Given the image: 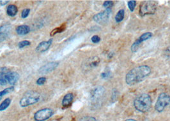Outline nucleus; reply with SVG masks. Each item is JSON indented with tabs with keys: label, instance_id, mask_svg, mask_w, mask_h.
I'll return each mask as SVG.
<instances>
[{
	"label": "nucleus",
	"instance_id": "nucleus-1",
	"mask_svg": "<svg viewBox=\"0 0 170 121\" xmlns=\"http://www.w3.org/2000/svg\"><path fill=\"white\" fill-rule=\"evenodd\" d=\"M151 68L147 65L136 67L130 70L126 76V82L129 85H134L142 82L151 74Z\"/></svg>",
	"mask_w": 170,
	"mask_h": 121
},
{
	"label": "nucleus",
	"instance_id": "nucleus-2",
	"mask_svg": "<svg viewBox=\"0 0 170 121\" xmlns=\"http://www.w3.org/2000/svg\"><path fill=\"white\" fill-rule=\"evenodd\" d=\"M152 100L149 94L143 93L139 94L134 100V107L139 112H148L152 107Z\"/></svg>",
	"mask_w": 170,
	"mask_h": 121
},
{
	"label": "nucleus",
	"instance_id": "nucleus-3",
	"mask_svg": "<svg viewBox=\"0 0 170 121\" xmlns=\"http://www.w3.org/2000/svg\"><path fill=\"white\" fill-rule=\"evenodd\" d=\"M106 96V89L103 86H98L92 90L90 94V105L97 108L103 104Z\"/></svg>",
	"mask_w": 170,
	"mask_h": 121
},
{
	"label": "nucleus",
	"instance_id": "nucleus-4",
	"mask_svg": "<svg viewBox=\"0 0 170 121\" xmlns=\"http://www.w3.org/2000/svg\"><path fill=\"white\" fill-rule=\"evenodd\" d=\"M40 100H41V95L37 92L28 91L20 100L19 105L22 107H26L35 104Z\"/></svg>",
	"mask_w": 170,
	"mask_h": 121
},
{
	"label": "nucleus",
	"instance_id": "nucleus-5",
	"mask_svg": "<svg viewBox=\"0 0 170 121\" xmlns=\"http://www.w3.org/2000/svg\"><path fill=\"white\" fill-rule=\"evenodd\" d=\"M157 10V3L153 1H146L141 3L139 13L141 16L146 15H153L155 13Z\"/></svg>",
	"mask_w": 170,
	"mask_h": 121
},
{
	"label": "nucleus",
	"instance_id": "nucleus-6",
	"mask_svg": "<svg viewBox=\"0 0 170 121\" xmlns=\"http://www.w3.org/2000/svg\"><path fill=\"white\" fill-rule=\"evenodd\" d=\"M170 103V96L165 93H161L159 96L155 105V110L158 112H162Z\"/></svg>",
	"mask_w": 170,
	"mask_h": 121
},
{
	"label": "nucleus",
	"instance_id": "nucleus-7",
	"mask_svg": "<svg viewBox=\"0 0 170 121\" xmlns=\"http://www.w3.org/2000/svg\"><path fill=\"white\" fill-rule=\"evenodd\" d=\"M111 8H107L95 15L93 17V21L98 24H105L109 21L111 15Z\"/></svg>",
	"mask_w": 170,
	"mask_h": 121
},
{
	"label": "nucleus",
	"instance_id": "nucleus-8",
	"mask_svg": "<svg viewBox=\"0 0 170 121\" xmlns=\"http://www.w3.org/2000/svg\"><path fill=\"white\" fill-rule=\"evenodd\" d=\"M54 112L51 108H44L37 111L34 115V119L36 121H44L53 116Z\"/></svg>",
	"mask_w": 170,
	"mask_h": 121
},
{
	"label": "nucleus",
	"instance_id": "nucleus-9",
	"mask_svg": "<svg viewBox=\"0 0 170 121\" xmlns=\"http://www.w3.org/2000/svg\"><path fill=\"white\" fill-rule=\"evenodd\" d=\"M58 66V62H51L47 63V64L44 65L43 66H42L41 68L39 69L38 72L44 75V74H47L53 71L54 69H56L57 68V66Z\"/></svg>",
	"mask_w": 170,
	"mask_h": 121
},
{
	"label": "nucleus",
	"instance_id": "nucleus-10",
	"mask_svg": "<svg viewBox=\"0 0 170 121\" xmlns=\"http://www.w3.org/2000/svg\"><path fill=\"white\" fill-rule=\"evenodd\" d=\"M53 43V39H49L48 41H44L40 43L36 48V51L37 53H42L47 51L51 47Z\"/></svg>",
	"mask_w": 170,
	"mask_h": 121
},
{
	"label": "nucleus",
	"instance_id": "nucleus-11",
	"mask_svg": "<svg viewBox=\"0 0 170 121\" xmlns=\"http://www.w3.org/2000/svg\"><path fill=\"white\" fill-rule=\"evenodd\" d=\"M10 30V26L8 24L4 25L0 27V43L6 40Z\"/></svg>",
	"mask_w": 170,
	"mask_h": 121
},
{
	"label": "nucleus",
	"instance_id": "nucleus-12",
	"mask_svg": "<svg viewBox=\"0 0 170 121\" xmlns=\"http://www.w3.org/2000/svg\"><path fill=\"white\" fill-rule=\"evenodd\" d=\"M19 78V75L14 72H8L7 74V82L10 84V85H15L16 82L18 81V80Z\"/></svg>",
	"mask_w": 170,
	"mask_h": 121
},
{
	"label": "nucleus",
	"instance_id": "nucleus-13",
	"mask_svg": "<svg viewBox=\"0 0 170 121\" xmlns=\"http://www.w3.org/2000/svg\"><path fill=\"white\" fill-rule=\"evenodd\" d=\"M16 32L19 35H25L30 32V27L27 25H21L16 28Z\"/></svg>",
	"mask_w": 170,
	"mask_h": 121
},
{
	"label": "nucleus",
	"instance_id": "nucleus-14",
	"mask_svg": "<svg viewBox=\"0 0 170 121\" xmlns=\"http://www.w3.org/2000/svg\"><path fill=\"white\" fill-rule=\"evenodd\" d=\"M74 100V96L72 93H68L63 98V100H62V105L64 107H69L70 106L72 103L73 101Z\"/></svg>",
	"mask_w": 170,
	"mask_h": 121
},
{
	"label": "nucleus",
	"instance_id": "nucleus-15",
	"mask_svg": "<svg viewBox=\"0 0 170 121\" xmlns=\"http://www.w3.org/2000/svg\"><path fill=\"white\" fill-rule=\"evenodd\" d=\"M9 72L6 70V68H4L3 70H2L1 72H0V85L4 86L6 85L7 82V74Z\"/></svg>",
	"mask_w": 170,
	"mask_h": 121
},
{
	"label": "nucleus",
	"instance_id": "nucleus-16",
	"mask_svg": "<svg viewBox=\"0 0 170 121\" xmlns=\"http://www.w3.org/2000/svg\"><path fill=\"white\" fill-rule=\"evenodd\" d=\"M18 7L14 5H10L7 9V14L10 17H14L18 14Z\"/></svg>",
	"mask_w": 170,
	"mask_h": 121
},
{
	"label": "nucleus",
	"instance_id": "nucleus-17",
	"mask_svg": "<svg viewBox=\"0 0 170 121\" xmlns=\"http://www.w3.org/2000/svg\"><path fill=\"white\" fill-rule=\"evenodd\" d=\"M124 17H125V10L124 9H121L119 10L116 16H115V21L117 23H120L121 22L123 19H124Z\"/></svg>",
	"mask_w": 170,
	"mask_h": 121
},
{
	"label": "nucleus",
	"instance_id": "nucleus-18",
	"mask_svg": "<svg viewBox=\"0 0 170 121\" xmlns=\"http://www.w3.org/2000/svg\"><path fill=\"white\" fill-rule=\"evenodd\" d=\"M153 36V34L150 32H146V33H143L142 35H141L139 37V38H138V40H139V41L141 42V43H142L145 41H146V40H149L150 38H151Z\"/></svg>",
	"mask_w": 170,
	"mask_h": 121
},
{
	"label": "nucleus",
	"instance_id": "nucleus-19",
	"mask_svg": "<svg viewBox=\"0 0 170 121\" xmlns=\"http://www.w3.org/2000/svg\"><path fill=\"white\" fill-rule=\"evenodd\" d=\"M11 103V100L10 98L5 99L0 105V111H4L10 106Z\"/></svg>",
	"mask_w": 170,
	"mask_h": 121
},
{
	"label": "nucleus",
	"instance_id": "nucleus-20",
	"mask_svg": "<svg viewBox=\"0 0 170 121\" xmlns=\"http://www.w3.org/2000/svg\"><path fill=\"white\" fill-rule=\"evenodd\" d=\"M14 89V88L13 87H10V88H6L5 89L2 91L1 92H0V101H1V100L2 99V97L5 96V95H7V94L11 93V92H12Z\"/></svg>",
	"mask_w": 170,
	"mask_h": 121
},
{
	"label": "nucleus",
	"instance_id": "nucleus-21",
	"mask_svg": "<svg viewBox=\"0 0 170 121\" xmlns=\"http://www.w3.org/2000/svg\"><path fill=\"white\" fill-rule=\"evenodd\" d=\"M100 77L104 80H108L111 77V72L109 69H106L104 72L101 73Z\"/></svg>",
	"mask_w": 170,
	"mask_h": 121
},
{
	"label": "nucleus",
	"instance_id": "nucleus-22",
	"mask_svg": "<svg viewBox=\"0 0 170 121\" xmlns=\"http://www.w3.org/2000/svg\"><path fill=\"white\" fill-rule=\"evenodd\" d=\"M141 44V43L139 41L138 39L133 43V44L131 46V51L133 53H136V52L138 50Z\"/></svg>",
	"mask_w": 170,
	"mask_h": 121
},
{
	"label": "nucleus",
	"instance_id": "nucleus-23",
	"mask_svg": "<svg viewBox=\"0 0 170 121\" xmlns=\"http://www.w3.org/2000/svg\"><path fill=\"white\" fill-rule=\"evenodd\" d=\"M65 24L64 25H62L61 26L59 27H57V28H55L54 30L51 32V36H53L55 34H57L58 33H61L62 31H64L65 30Z\"/></svg>",
	"mask_w": 170,
	"mask_h": 121
},
{
	"label": "nucleus",
	"instance_id": "nucleus-24",
	"mask_svg": "<svg viewBox=\"0 0 170 121\" xmlns=\"http://www.w3.org/2000/svg\"><path fill=\"white\" fill-rule=\"evenodd\" d=\"M100 62V59L98 57H94L93 59L92 60V61L89 63V66L91 68H94L97 66Z\"/></svg>",
	"mask_w": 170,
	"mask_h": 121
},
{
	"label": "nucleus",
	"instance_id": "nucleus-25",
	"mask_svg": "<svg viewBox=\"0 0 170 121\" xmlns=\"http://www.w3.org/2000/svg\"><path fill=\"white\" fill-rule=\"evenodd\" d=\"M136 7V2L134 1V0H131L128 2V7L129 10L131 11H134L135 10V8Z\"/></svg>",
	"mask_w": 170,
	"mask_h": 121
},
{
	"label": "nucleus",
	"instance_id": "nucleus-26",
	"mask_svg": "<svg viewBox=\"0 0 170 121\" xmlns=\"http://www.w3.org/2000/svg\"><path fill=\"white\" fill-rule=\"evenodd\" d=\"M31 45V42L28 41V40H24V41H22L21 42L19 43L18 44V47L19 49H22L25 47H27V46H29Z\"/></svg>",
	"mask_w": 170,
	"mask_h": 121
},
{
	"label": "nucleus",
	"instance_id": "nucleus-27",
	"mask_svg": "<svg viewBox=\"0 0 170 121\" xmlns=\"http://www.w3.org/2000/svg\"><path fill=\"white\" fill-rule=\"evenodd\" d=\"M79 121H100L97 119H96L95 117H90V116H85L83 117L80 119L79 120Z\"/></svg>",
	"mask_w": 170,
	"mask_h": 121
},
{
	"label": "nucleus",
	"instance_id": "nucleus-28",
	"mask_svg": "<svg viewBox=\"0 0 170 121\" xmlns=\"http://www.w3.org/2000/svg\"><path fill=\"white\" fill-rule=\"evenodd\" d=\"M30 12V8H26L24 9L22 11L21 13V17L22 19H25L26 17L29 15V14Z\"/></svg>",
	"mask_w": 170,
	"mask_h": 121
},
{
	"label": "nucleus",
	"instance_id": "nucleus-29",
	"mask_svg": "<svg viewBox=\"0 0 170 121\" xmlns=\"http://www.w3.org/2000/svg\"><path fill=\"white\" fill-rule=\"evenodd\" d=\"M113 5H114V3L112 1H105L103 3V7H104L106 9L111 8Z\"/></svg>",
	"mask_w": 170,
	"mask_h": 121
},
{
	"label": "nucleus",
	"instance_id": "nucleus-30",
	"mask_svg": "<svg viewBox=\"0 0 170 121\" xmlns=\"http://www.w3.org/2000/svg\"><path fill=\"white\" fill-rule=\"evenodd\" d=\"M46 78H45V77H41V78H39L37 80V84L38 85H42L44 84V83L46 82Z\"/></svg>",
	"mask_w": 170,
	"mask_h": 121
},
{
	"label": "nucleus",
	"instance_id": "nucleus-31",
	"mask_svg": "<svg viewBox=\"0 0 170 121\" xmlns=\"http://www.w3.org/2000/svg\"><path fill=\"white\" fill-rule=\"evenodd\" d=\"M92 42L93 43H98L100 41V38L97 35H94L92 37Z\"/></svg>",
	"mask_w": 170,
	"mask_h": 121
},
{
	"label": "nucleus",
	"instance_id": "nucleus-32",
	"mask_svg": "<svg viewBox=\"0 0 170 121\" xmlns=\"http://www.w3.org/2000/svg\"><path fill=\"white\" fill-rule=\"evenodd\" d=\"M8 2L9 1H3V0H2V1H0V5L2 6H5L6 5Z\"/></svg>",
	"mask_w": 170,
	"mask_h": 121
},
{
	"label": "nucleus",
	"instance_id": "nucleus-33",
	"mask_svg": "<svg viewBox=\"0 0 170 121\" xmlns=\"http://www.w3.org/2000/svg\"><path fill=\"white\" fill-rule=\"evenodd\" d=\"M125 121H137V120H134V119H129L126 120Z\"/></svg>",
	"mask_w": 170,
	"mask_h": 121
}]
</instances>
